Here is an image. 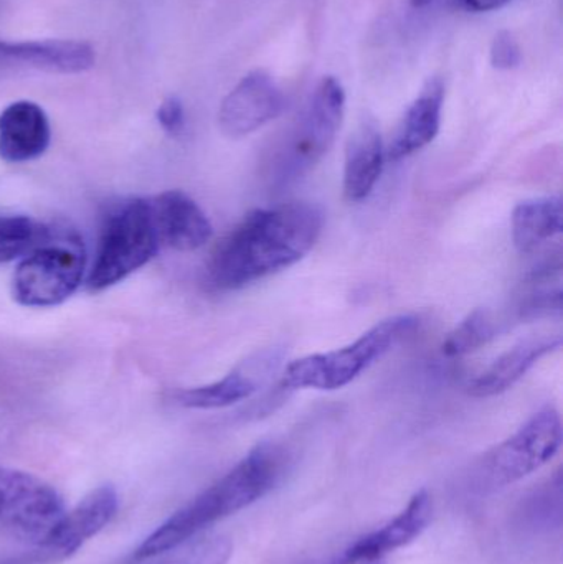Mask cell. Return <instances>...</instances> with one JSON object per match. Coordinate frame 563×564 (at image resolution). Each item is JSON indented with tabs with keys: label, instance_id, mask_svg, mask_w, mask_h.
Here are the masks:
<instances>
[{
	"label": "cell",
	"instance_id": "cell-2",
	"mask_svg": "<svg viewBox=\"0 0 563 564\" xmlns=\"http://www.w3.org/2000/svg\"><path fill=\"white\" fill-rule=\"evenodd\" d=\"M286 451L261 443L230 473L165 520L134 552V560H154L194 539L202 530L247 509L271 492L286 467Z\"/></svg>",
	"mask_w": 563,
	"mask_h": 564
},
{
	"label": "cell",
	"instance_id": "cell-5",
	"mask_svg": "<svg viewBox=\"0 0 563 564\" xmlns=\"http://www.w3.org/2000/svg\"><path fill=\"white\" fill-rule=\"evenodd\" d=\"M161 247L149 200L122 202L102 224L88 288L99 292L124 281L145 267Z\"/></svg>",
	"mask_w": 563,
	"mask_h": 564
},
{
	"label": "cell",
	"instance_id": "cell-8",
	"mask_svg": "<svg viewBox=\"0 0 563 564\" xmlns=\"http://www.w3.org/2000/svg\"><path fill=\"white\" fill-rule=\"evenodd\" d=\"M562 446L561 414L554 406L542 408L505 443L483 460L485 486L501 489L531 476L554 459Z\"/></svg>",
	"mask_w": 563,
	"mask_h": 564
},
{
	"label": "cell",
	"instance_id": "cell-1",
	"mask_svg": "<svg viewBox=\"0 0 563 564\" xmlns=\"http://www.w3.org/2000/svg\"><path fill=\"white\" fill-rule=\"evenodd\" d=\"M323 212L293 202L251 212L208 261V284L235 291L300 263L320 240Z\"/></svg>",
	"mask_w": 563,
	"mask_h": 564
},
{
	"label": "cell",
	"instance_id": "cell-6",
	"mask_svg": "<svg viewBox=\"0 0 563 564\" xmlns=\"http://www.w3.org/2000/svg\"><path fill=\"white\" fill-rule=\"evenodd\" d=\"M346 111V91L339 79H321L290 138L281 149L277 165L280 184L296 181L310 172L333 148Z\"/></svg>",
	"mask_w": 563,
	"mask_h": 564
},
{
	"label": "cell",
	"instance_id": "cell-16",
	"mask_svg": "<svg viewBox=\"0 0 563 564\" xmlns=\"http://www.w3.org/2000/svg\"><path fill=\"white\" fill-rule=\"evenodd\" d=\"M443 102H445V86L442 79H430L419 98L407 109L386 151L387 161H402L435 141L442 126Z\"/></svg>",
	"mask_w": 563,
	"mask_h": 564
},
{
	"label": "cell",
	"instance_id": "cell-22",
	"mask_svg": "<svg viewBox=\"0 0 563 564\" xmlns=\"http://www.w3.org/2000/svg\"><path fill=\"white\" fill-rule=\"evenodd\" d=\"M228 556H230V545L217 540V542L198 545L197 549H192L191 552L184 553V555H175L172 558L151 564H224Z\"/></svg>",
	"mask_w": 563,
	"mask_h": 564
},
{
	"label": "cell",
	"instance_id": "cell-10",
	"mask_svg": "<svg viewBox=\"0 0 563 564\" xmlns=\"http://www.w3.org/2000/svg\"><path fill=\"white\" fill-rule=\"evenodd\" d=\"M281 355L278 350H264L225 375L221 380L204 387L188 388L174 394L181 406L191 410H218L231 406L238 401L253 397L268 378L273 377L280 367Z\"/></svg>",
	"mask_w": 563,
	"mask_h": 564
},
{
	"label": "cell",
	"instance_id": "cell-14",
	"mask_svg": "<svg viewBox=\"0 0 563 564\" xmlns=\"http://www.w3.org/2000/svg\"><path fill=\"white\" fill-rule=\"evenodd\" d=\"M52 129L36 102L15 101L0 112V159L9 164L35 161L45 154Z\"/></svg>",
	"mask_w": 563,
	"mask_h": 564
},
{
	"label": "cell",
	"instance_id": "cell-18",
	"mask_svg": "<svg viewBox=\"0 0 563 564\" xmlns=\"http://www.w3.org/2000/svg\"><path fill=\"white\" fill-rule=\"evenodd\" d=\"M0 62L25 63L48 72L83 73L95 65V52L88 43L76 40H0Z\"/></svg>",
	"mask_w": 563,
	"mask_h": 564
},
{
	"label": "cell",
	"instance_id": "cell-9",
	"mask_svg": "<svg viewBox=\"0 0 563 564\" xmlns=\"http://www.w3.org/2000/svg\"><path fill=\"white\" fill-rule=\"evenodd\" d=\"M283 109V91L267 72L255 69L225 96L218 126L227 138L241 139L277 119Z\"/></svg>",
	"mask_w": 563,
	"mask_h": 564
},
{
	"label": "cell",
	"instance_id": "cell-21",
	"mask_svg": "<svg viewBox=\"0 0 563 564\" xmlns=\"http://www.w3.org/2000/svg\"><path fill=\"white\" fill-rule=\"evenodd\" d=\"M46 228L23 215H0V264L25 257Z\"/></svg>",
	"mask_w": 563,
	"mask_h": 564
},
{
	"label": "cell",
	"instance_id": "cell-23",
	"mask_svg": "<svg viewBox=\"0 0 563 564\" xmlns=\"http://www.w3.org/2000/svg\"><path fill=\"white\" fill-rule=\"evenodd\" d=\"M491 65L496 69H515L521 63V46L508 30H501L491 43Z\"/></svg>",
	"mask_w": 563,
	"mask_h": 564
},
{
	"label": "cell",
	"instance_id": "cell-12",
	"mask_svg": "<svg viewBox=\"0 0 563 564\" xmlns=\"http://www.w3.org/2000/svg\"><path fill=\"white\" fill-rule=\"evenodd\" d=\"M119 499L112 486H101L89 492L75 509L63 517L52 539L42 546L50 560H65L98 535L118 512Z\"/></svg>",
	"mask_w": 563,
	"mask_h": 564
},
{
	"label": "cell",
	"instance_id": "cell-26",
	"mask_svg": "<svg viewBox=\"0 0 563 564\" xmlns=\"http://www.w3.org/2000/svg\"><path fill=\"white\" fill-rule=\"evenodd\" d=\"M410 2H412V6L415 7V9H423V7H429L433 0H410Z\"/></svg>",
	"mask_w": 563,
	"mask_h": 564
},
{
	"label": "cell",
	"instance_id": "cell-25",
	"mask_svg": "<svg viewBox=\"0 0 563 564\" xmlns=\"http://www.w3.org/2000/svg\"><path fill=\"white\" fill-rule=\"evenodd\" d=\"M459 9L468 12H491V10L502 9L511 0H453Z\"/></svg>",
	"mask_w": 563,
	"mask_h": 564
},
{
	"label": "cell",
	"instance_id": "cell-13",
	"mask_svg": "<svg viewBox=\"0 0 563 564\" xmlns=\"http://www.w3.org/2000/svg\"><path fill=\"white\" fill-rule=\"evenodd\" d=\"M159 240L177 251H194L208 243L214 234L205 212L181 191H169L149 200Z\"/></svg>",
	"mask_w": 563,
	"mask_h": 564
},
{
	"label": "cell",
	"instance_id": "cell-20",
	"mask_svg": "<svg viewBox=\"0 0 563 564\" xmlns=\"http://www.w3.org/2000/svg\"><path fill=\"white\" fill-rule=\"evenodd\" d=\"M498 321L488 308H476L456 325L442 345L445 357H465L485 347L496 337Z\"/></svg>",
	"mask_w": 563,
	"mask_h": 564
},
{
	"label": "cell",
	"instance_id": "cell-11",
	"mask_svg": "<svg viewBox=\"0 0 563 564\" xmlns=\"http://www.w3.org/2000/svg\"><path fill=\"white\" fill-rule=\"evenodd\" d=\"M432 499L426 490H420L407 503L405 509L389 523L369 535L360 536L344 550L336 564H367L377 562L419 539L432 520Z\"/></svg>",
	"mask_w": 563,
	"mask_h": 564
},
{
	"label": "cell",
	"instance_id": "cell-4",
	"mask_svg": "<svg viewBox=\"0 0 563 564\" xmlns=\"http://www.w3.org/2000/svg\"><path fill=\"white\" fill-rule=\"evenodd\" d=\"M85 270L82 238L73 231L46 228L13 273V299L25 307H55L75 294Z\"/></svg>",
	"mask_w": 563,
	"mask_h": 564
},
{
	"label": "cell",
	"instance_id": "cell-15",
	"mask_svg": "<svg viewBox=\"0 0 563 564\" xmlns=\"http://www.w3.org/2000/svg\"><path fill=\"white\" fill-rule=\"evenodd\" d=\"M561 334L534 335L509 348L496 358L483 373L468 383V393L475 398H489L515 387L539 360L562 347Z\"/></svg>",
	"mask_w": 563,
	"mask_h": 564
},
{
	"label": "cell",
	"instance_id": "cell-3",
	"mask_svg": "<svg viewBox=\"0 0 563 564\" xmlns=\"http://www.w3.org/2000/svg\"><path fill=\"white\" fill-rule=\"evenodd\" d=\"M419 325L415 315H393L373 325L346 347L297 358L284 370L281 388L333 391L347 387L403 338L410 337Z\"/></svg>",
	"mask_w": 563,
	"mask_h": 564
},
{
	"label": "cell",
	"instance_id": "cell-7",
	"mask_svg": "<svg viewBox=\"0 0 563 564\" xmlns=\"http://www.w3.org/2000/svg\"><path fill=\"white\" fill-rule=\"evenodd\" d=\"M65 513L55 487L33 474L0 467V529L42 549Z\"/></svg>",
	"mask_w": 563,
	"mask_h": 564
},
{
	"label": "cell",
	"instance_id": "cell-24",
	"mask_svg": "<svg viewBox=\"0 0 563 564\" xmlns=\"http://www.w3.org/2000/svg\"><path fill=\"white\" fill-rule=\"evenodd\" d=\"M158 121L161 128L172 138H177L185 129V109L181 99L171 96L162 101L158 109Z\"/></svg>",
	"mask_w": 563,
	"mask_h": 564
},
{
	"label": "cell",
	"instance_id": "cell-17",
	"mask_svg": "<svg viewBox=\"0 0 563 564\" xmlns=\"http://www.w3.org/2000/svg\"><path fill=\"white\" fill-rule=\"evenodd\" d=\"M386 148L376 122L366 119L350 134L344 161V197L347 202L366 200L382 175Z\"/></svg>",
	"mask_w": 563,
	"mask_h": 564
},
{
	"label": "cell",
	"instance_id": "cell-19",
	"mask_svg": "<svg viewBox=\"0 0 563 564\" xmlns=\"http://www.w3.org/2000/svg\"><path fill=\"white\" fill-rule=\"evenodd\" d=\"M562 198L544 197L522 202L512 212V241L519 253L531 254L561 237Z\"/></svg>",
	"mask_w": 563,
	"mask_h": 564
}]
</instances>
